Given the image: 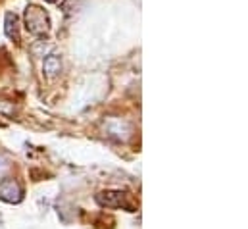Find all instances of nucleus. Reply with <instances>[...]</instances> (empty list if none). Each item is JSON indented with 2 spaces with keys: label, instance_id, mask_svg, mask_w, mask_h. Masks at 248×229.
<instances>
[{
  "label": "nucleus",
  "instance_id": "f257e3e1",
  "mask_svg": "<svg viewBox=\"0 0 248 229\" xmlns=\"http://www.w3.org/2000/svg\"><path fill=\"white\" fill-rule=\"evenodd\" d=\"M23 17H25V29H27L31 35L43 37V35L48 33V29H50V19H48V14H46L41 6H27Z\"/></svg>",
  "mask_w": 248,
  "mask_h": 229
},
{
  "label": "nucleus",
  "instance_id": "f03ea898",
  "mask_svg": "<svg viewBox=\"0 0 248 229\" xmlns=\"http://www.w3.org/2000/svg\"><path fill=\"white\" fill-rule=\"evenodd\" d=\"M96 202L100 206H108V208H129V212H133V206L125 202V193L122 191H106V193H100L96 195Z\"/></svg>",
  "mask_w": 248,
  "mask_h": 229
},
{
  "label": "nucleus",
  "instance_id": "7ed1b4c3",
  "mask_svg": "<svg viewBox=\"0 0 248 229\" xmlns=\"http://www.w3.org/2000/svg\"><path fill=\"white\" fill-rule=\"evenodd\" d=\"M21 198H23V191L14 179L0 181V200H4V202H19Z\"/></svg>",
  "mask_w": 248,
  "mask_h": 229
},
{
  "label": "nucleus",
  "instance_id": "20e7f679",
  "mask_svg": "<svg viewBox=\"0 0 248 229\" xmlns=\"http://www.w3.org/2000/svg\"><path fill=\"white\" fill-rule=\"evenodd\" d=\"M4 33H6V37L12 39V41H17V39H19L17 17H16V14H12V12H8L6 17H4Z\"/></svg>",
  "mask_w": 248,
  "mask_h": 229
},
{
  "label": "nucleus",
  "instance_id": "39448f33",
  "mask_svg": "<svg viewBox=\"0 0 248 229\" xmlns=\"http://www.w3.org/2000/svg\"><path fill=\"white\" fill-rule=\"evenodd\" d=\"M45 73L48 75V77H56L60 71H62V60L60 56H56V54H50V56L45 58Z\"/></svg>",
  "mask_w": 248,
  "mask_h": 229
},
{
  "label": "nucleus",
  "instance_id": "423d86ee",
  "mask_svg": "<svg viewBox=\"0 0 248 229\" xmlns=\"http://www.w3.org/2000/svg\"><path fill=\"white\" fill-rule=\"evenodd\" d=\"M0 114L4 115H14V106L6 100H0Z\"/></svg>",
  "mask_w": 248,
  "mask_h": 229
},
{
  "label": "nucleus",
  "instance_id": "0eeeda50",
  "mask_svg": "<svg viewBox=\"0 0 248 229\" xmlns=\"http://www.w3.org/2000/svg\"><path fill=\"white\" fill-rule=\"evenodd\" d=\"M48 2H54V0H48Z\"/></svg>",
  "mask_w": 248,
  "mask_h": 229
}]
</instances>
